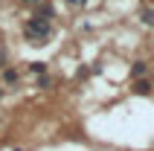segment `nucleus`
<instances>
[{
  "label": "nucleus",
  "instance_id": "f257e3e1",
  "mask_svg": "<svg viewBox=\"0 0 154 151\" xmlns=\"http://www.w3.org/2000/svg\"><path fill=\"white\" fill-rule=\"evenodd\" d=\"M52 32V26H50V17H41V15H35L29 23H26V38L35 44H41L44 38H50Z\"/></svg>",
  "mask_w": 154,
  "mask_h": 151
},
{
  "label": "nucleus",
  "instance_id": "f03ea898",
  "mask_svg": "<svg viewBox=\"0 0 154 151\" xmlns=\"http://www.w3.org/2000/svg\"><path fill=\"white\" fill-rule=\"evenodd\" d=\"M143 20H146V23H154V12H151V9H146V12H143Z\"/></svg>",
  "mask_w": 154,
  "mask_h": 151
},
{
  "label": "nucleus",
  "instance_id": "7ed1b4c3",
  "mask_svg": "<svg viewBox=\"0 0 154 151\" xmlns=\"http://www.w3.org/2000/svg\"><path fill=\"white\" fill-rule=\"evenodd\" d=\"M146 73V64H134V76H143Z\"/></svg>",
  "mask_w": 154,
  "mask_h": 151
},
{
  "label": "nucleus",
  "instance_id": "20e7f679",
  "mask_svg": "<svg viewBox=\"0 0 154 151\" xmlns=\"http://www.w3.org/2000/svg\"><path fill=\"white\" fill-rule=\"evenodd\" d=\"M67 3H73V6H79V3H85V0H67Z\"/></svg>",
  "mask_w": 154,
  "mask_h": 151
},
{
  "label": "nucleus",
  "instance_id": "39448f33",
  "mask_svg": "<svg viewBox=\"0 0 154 151\" xmlns=\"http://www.w3.org/2000/svg\"><path fill=\"white\" fill-rule=\"evenodd\" d=\"M23 3H38V0H23Z\"/></svg>",
  "mask_w": 154,
  "mask_h": 151
}]
</instances>
